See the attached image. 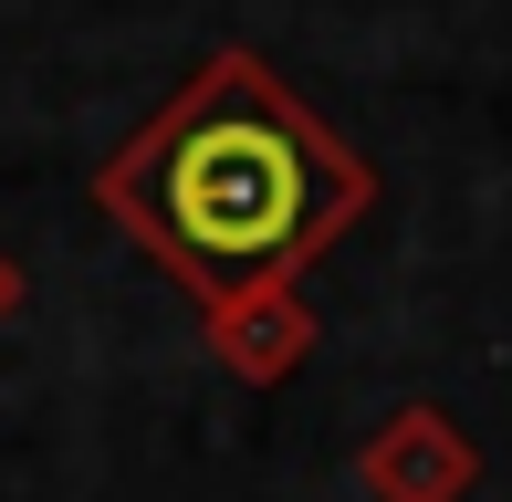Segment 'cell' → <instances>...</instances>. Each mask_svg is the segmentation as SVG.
Returning a JSON list of instances; mask_svg holds the SVG:
<instances>
[{"instance_id":"obj_1","label":"cell","mask_w":512,"mask_h":502,"mask_svg":"<svg viewBox=\"0 0 512 502\" xmlns=\"http://www.w3.org/2000/svg\"><path fill=\"white\" fill-rule=\"evenodd\" d=\"M95 210L209 314L230 293L304 283L377 210V168L251 42H220L95 168Z\"/></svg>"},{"instance_id":"obj_2","label":"cell","mask_w":512,"mask_h":502,"mask_svg":"<svg viewBox=\"0 0 512 502\" xmlns=\"http://www.w3.org/2000/svg\"><path fill=\"white\" fill-rule=\"evenodd\" d=\"M356 482H366V502H471L481 492V450H471V429H460L450 408L408 398V408H387V419L366 429Z\"/></svg>"},{"instance_id":"obj_3","label":"cell","mask_w":512,"mask_h":502,"mask_svg":"<svg viewBox=\"0 0 512 502\" xmlns=\"http://www.w3.org/2000/svg\"><path fill=\"white\" fill-rule=\"evenodd\" d=\"M314 304L304 283H262V293H230V304H209V356H220L241 387H283L293 367L314 356Z\"/></svg>"},{"instance_id":"obj_4","label":"cell","mask_w":512,"mask_h":502,"mask_svg":"<svg viewBox=\"0 0 512 502\" xmlns=\"http://www.w3.org/2000/svg\"><path fill=\"white\" fill-rule=\"evenodd\" d=\"M21 304H32V283H21V262H11V251H0V325H11Z\"/></svg>"}]
</instances>
